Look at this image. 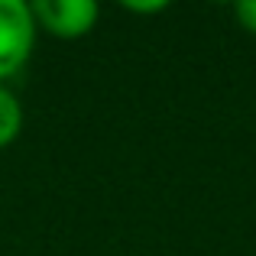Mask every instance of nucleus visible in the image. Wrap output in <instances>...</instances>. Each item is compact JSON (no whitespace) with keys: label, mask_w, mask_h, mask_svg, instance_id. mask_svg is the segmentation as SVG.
<instances>
[{"label":"nucleus","mask_w":256,"mask_h":256,"mask_svg":"<svg viewBox=\"0 0 256 256\" xmlns=\"http://www.w3.org/2000/svg\"><path fill=\"white\" fill-rule=\"evenodd\" d=\"M30 13L56 36H82L98 20V4L94 0H36Z\"/></svg>","instance_id":"obj_2"},{"label":"nucleus","mask_w":256,"mask_h":256,"mask_svg":"<svg viewBox=\"0 0 256 256\" xmlns=\"http://www.w3.org/2000/svg\"><path fill=\"white\" fill-rule=\"evenodd\" d=\"M126 6H130V10H162V4H133V0Z\"/></svg>","instance_id":"obj_5"},{"label":"nucleus","mask_w":256,"mask_h":256,"mask_svg":"<svg viewBox=\"0 0 256 256\" xmlns=\"http://www.w3.org/2000/svg\"><path fill=\"white\" fill-rule=\"evenodd\" d=\"M237 16H240V23H244L250 32H256V0H240L237 4Z\"/></svg>","instance_id":"obj_4"},{"label":"nucleus","mask_w":256,"mask_h":256,"mask_svg":"<svg viewBox=\"0 0 256 256\" xmlns=\"http://www.w3.org/2000/svg\"><path fill=\"white\" fill-rule=\"evenodd\" d=\"M36 26L23 0H0V78L13 75L30 58Z\"/></svg>","instance_id":"obj_1"},{"label":"nucleus","mask_w":256,"mask_h":256,"mask_svg":"<svg viewBox=\"0 0 256 256\" xmlns=\"http://www.w3.org/2000/svg\"><path fill=\"white\" fill-rule=\"evenodd\" d=\"M23 124V110H20V100L13 98L6 88H0V146H6L13 136L20 133Z\"/></svg>","instance_id":"obj_3"}]
</instances>
